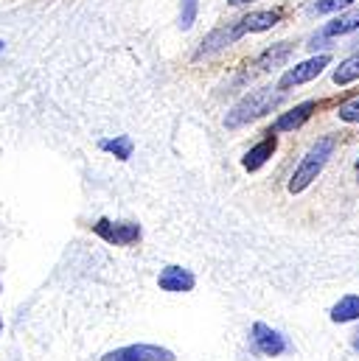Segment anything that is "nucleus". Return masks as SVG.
<instances>
[{"mask_svg":"<svg viewBox=\"0 0 359 361\" xmlns=\"http://www.w3.org/2000/svg\"><path fill=\"white\" fill-rule=\"evenodd\" d=\"M283 101V90L278 87H259V90H250L228 115H225V126L228 129H239V126H245V123H250V121H259L261 115H267L272 112L278 104Z\"/></svg>","mask_w":359,"mask_h":361,"instance_id":"nucleus-1","label":"nucleus"},{"mask_svg":"<svg viewBox=\"0 0 359 361\" xmlns=\"http://www.w3.org/2000/svg\"><path fill=\"white\" fill-rule=\"evenodd\" d=\"M334 149H337V137H334V135L320 137V140L306 152V157L298 163V169H295V174H292V180H289V193H303L312 182L317 180V177L323 174L326 163L331 160Z\"/></svg>","mask_w":359,"mask_h":361,"instance_id":"nucleus-2","label":"nucleus"},{"mask_svg":"<svg viewBox=\"0 0 359 361\" xmlns=\"http://www.w3.org/2000/svg\"><path fill=\"white\" fill-rule=\"evenodd\" d=\"M93 233L107 241V244H115V247H132L141 241V227L135 221H110V219H98L93 224Z\"/></svg>","mask_w":359,"mask_h":361,"instance_id":"nucleus-3","label":"nucleus"},{"mask_svg":"<svg viewBox=\"0 0 359 361\" xmlns=\"http://www.w3.org/2000/svg\"><path fill=\"white\" fill-rule=\"evenodd\" d=\"M331 65V56L329 54H320V56H312V59H306V62H300V65H295V68H289L283 76H281V90H289V87H300V85H306V82H312V79H317L326 68Z\"/></svg>","mask_w":359,"mask_h":361,"instance_id":"nucleus-4","label":"nucleus"},{"mask_svg":"<svg viewBox=\"0 0 359 361\" xmlns=\"http://www.w3.org/2000/svg\"><path fill=\"white\" fill-rule=\"evenodd\" d=\"M101 361H175V353L169 348H160V345L138 342V345L110 350L107 356H101Z\"/></svg>","mask_w":359,"mask_h":361,"instance_id":"nucleus-5","label":"nucleus"},{"mask_svg":"<svg viewBox=\"0 0 359 361\" xmlns=\"http://www.w3.org/2000/svg\"><path fill=\"white\" fill-rule=\"evenodd\" d=\"M250 339H253L256 350H259L261 356H267V359H275V356H281V353H286V350H289L286 336H283V334H278L275 328L264 325V322H256V325H253Z\"/></svg>","mask_w":359,"mask_h":361,"instance_id":"nucleus-6","label":"nucleus"},{"mask_svg":"<svg viewBox=\"0 0 359 361\" xmlns=\"http://www.w3.org/2000/svg\"><path fill=\"white\" fill-rule=\"evenodd\" d=\"M314 109H317V104H314V101H303V104L292 106L289 112L278 115V121L272 123V129H269V132H295V129H300V126L312 118V112H314Z\"/></svg>","mask_w":359,"mask_h":361,"instance_id":"nucleus-7","label":"nucleus"},{"mask_svg":"<svg viewBox=\"0 0 359 361\" xmlns=\"http://www.w3.org/2000/svg\"><path fill=\"white\" fill-rule=\"evenodd\" d=\"M158 286L163 291H172V294H185V291H191L196 286V277L188 269H182V267H166L158 277Z\"/></svg>","mask_w":359,"mask_h":361,"instance_id":"nucleus-8","label":"nucleus"},{"mask_svg":"<svg viewBox=\"0 0 359 361\" xmlns=\"http://www.w3.org/2000/svg\"><path fill=\"white\" fill-rule=\"evenodd\" d=\"M278 20H281V14H278V11H250L247 17H242V20L236 23V34H239V39H242L245 34L269 31V28H275V25H278Z\"/></svg>","mask_w":359,"mask_h":361,"instance_id":"nucleus-9","label":"nucleus"},{"mask_svg":"<svg viewBox=\"0 0 359 361\" xmlns=\"http://www.w3.org/2000/svg\"><path fill=\"white\" fill-rule=\"evenodd\" d=\"M275 149H278V137H275V132H267V137H264L261 143H256V146L245 154L242 166H245L247 171H259V169H264V166L269 163V157L275 154Z\"/></svg>","mask_w":359,"mask_h":361,"instance_id":"nucleus-10","label":"nucleus"},{"mask_svg":"<svg viewBox=\"0 0 359 361\" xmlns=\"http://www.w3.org/2000/svg\"><path fill=\"white\" fill-rule=\"evenodd\" d=\"M359 28V8L354 11H343V14H337L331 23H326L323 28H320V34H314L317 39H334V37H346V34H351V31H357Z\"/></svg>","mask_w":359,"mask_h":361,"instance_id":"nucleus-11","label":"nucleus"},{"mask_svg":"<svg viewBox=\"0 0 359 361\" xmlns=\"http://www.w3.org/2000/svg\"><path fill=\"white\" fill-rule=\"evenodd\" d=\"M236 39H239L236 23H233V25H225V28H216V31H211V34L202 39V48L196 51V59H202V56H208V54H216V51H222L225 45H230V42H236Z\"/></svg>","mask_w":359,"mask_h":361,"instance_id":"nucleus-12","label":"nucleus"},{"mask_svg":"<svg viewBox=\"0 0 359 361\" xmlns=\"http://www.w3.org/2000/svg\"><path fill=\"white\" fill-rule=\"evenodd\" d=\"M289 56H292V42H275L256 59V65H259V71H278L289 62Z\"/></svg>","mask_w":359,"mask_h":361,"instance_id":"nucleus-13","label":"nucleus"},{"mask_svg":"<svg viewBox=\"0 0 359 361\" xmlns=\"http://www.w3.org/2000/svg\"><path fill=\"white\" fill-rule=\"evenodd\" d=\"M359 319V294H346L337 300V305L331 308V322H354Z\"/></svg>","mask_w":359,"mask_h":361,"instance_id":"nucleus-14","label":"nucleus"},{"mask_svg":"<svg viewBox=\"0 0 359 361\" xmlns=\"http://www.w3.org/2000/svg\"><path fill=\"white\" fill-rule=\"evenodd\" d=\"M331 79H334V85H340V87H346V85L357 82V79H359V54H357V56H348V59H343V62L334 68Z\"/></svg>","mask_w":359,"mask_h":361,"instance_id":"nucleus-15","label":"nucleus"},{"mask_svg":"<svg viewBox=\"0 0 359 361\" xmlns=\"http://www.w3.org/2000/svg\"><path fill=\"white\" fill-rule=\"evenodd\" d=\"M98 146H101V152H110V154H115L118 160H129V157H132V149H135L132 137H126V135L112 137V140H101Z\"/></svg>","mask_w":359,"mask_h":361,"instance_id":"nucleus-16","label":"nucleus"},{"mask_svg":"<svg viewBox=\"0 0 359 361\" xmlns=\"http://www.w3.org/2000/svg\"><path fill=\"white\" fill-rule=\"evenodd\" d=\"M196 8H199L196 0H180V28H182V31H188V28L194 25Z\"/></svg>","mask_w":359,"mask_h":361,"instance_id":"nucleus-17","label":"nucleus"},{"mask_svg":"<svg viewBox=\"0 0 359 361\" xmlns=\"http://www.w3.org/2000/svg\"><path fill=\"white\" fill-rule=\"evenodd\" d=\"M348 6H354V0H317L314 3V11L317 14H340Z\"/></svg>","mask_w":359,"mask_h":361,"instance_id":"nucleus-18","label":"nucleus"},{"mask_svg":"<svg viewBox=\"0 0 359 361\" xmlns=\"http://www.w3.org/2000/svg\"><path fill=\"white\" fill-rule=\"evenodd\" d=\"M337 115H340V121H346V123H359V95L357 98L343 101L340 109H337Z\"/></svg>","mask_w":359,"mask_h":361,"instance_id":"nucleus-19","label":"nucleus"},{"mask_svg":"<svg viewBox=\"0 0 359 361\" xmlns=\"http://www.w3.org/2000/svg\"><path fill=\"white\" fill-rule=\"evenodd\" d=\"M230 6H245V3H253V0H228Z\"/></svg>","mask_w":359,"mask_h":361,"instance_id":"nucleus-20","label":"nucleus"},{"mask_svg":"<svg viewBox=\"0 0 359 361\" xmlns=\"http://www.w3.org/2000/svg\"><path fill=\"white\" fill-rule=\"evenodd\" d=\"M354 348L359 350V331H357V336H354Z\"/></svg>","mask_w":359,"mask_h":361,"instance_id":"nucleus-21","label":"nucleus"},{"mask_svg":"<svg viewBox=\"0 0 359 361\" xmlns=\"http://www.w3.org/2000/svg\"><path fill=\"white\" fill-rule=\"evenodd\" d=\"M0 336H3V319H0Z\"/></svg>","mask_w":359,"mask_h":361,"instance_id":"nucleus-22","label":"nucleus"},{"mask_svg":"<svg viewBox=\"0 0 359 361\" xmlns=\"http://www.w3.org/2000/svg\"><path fill=\"white\" fill-rule=\"evenodd\" d=\"M357 177H359V160H357Z\"/></svg>","mask_w":359,"mask_h":361,"instance_id":"nucleus-23","label":"nucleus"},{"mask_svg":"<svg viewBox=\"0 0 359 361\" xmlns=\"http://www.w3.org/2000/svg\"><path fill=\"white\" fill-rule=\"evenodd\" d=\"M0 54H3V42H0Z\"/></svg>","mask_w":359,"mask_h":361,"instance_id":"nucleus-24","label":"nucleus"},{"mask_svg":"<svg viewBox=\"0 0 359 361\" xmlns=\"http://www.w3.org/2000/svg\"><path fill=\"white\" fill-rule=\"evenodd\" d=\"M0 291H3V288H0Z\"/></svg>","mask_w":359,"mask_h":361,"instance_id":"nucleus-25","label":"nucleus"}]
</instances>
